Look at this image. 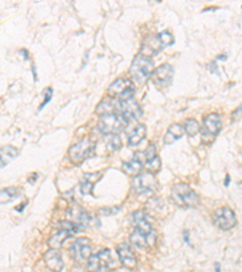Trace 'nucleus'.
I'll return each mask as SVG.
<instances>
[{
    "label": "nucleus",
    "instance_id": "nucleus-5",
    "mask_svg": "<svg viewBox=\"0 0 242 272\" xmlns=\"http://www.w3.org/2000/svg\"><path fill=\"white\" fill-rule=\"evenodd\" d=\"M221 129H222L221 115L217 113H212L207 115L205 119H203L202 127H200L202 142L206 144L212 143L213 140L216 139V137L218 136Z\"/></svg>",
    "mask_w": 242,
    "mask_h": 272
},
{
    "label": "nucleus",
    "instance_id": "nucleus-9",
    "mask_svg": "<svg viewBox=\"0 0 242 272\" xmlns=\"http://www.w3.org/2000/svg\"><path fill=\"white\" fill-rule=\"evenodd\" d=\"M213 223L221 230L228 231V230L234 229L235 226H236L237 220L234 210L230 209L229 207H222L218 208V209L213 213Z\"/></svg>",
    "mask_w": 242,
    "mask_h": 272
},
{
    "label": "nucleus",
    "instance_id": "nucleus-36",
    "mask_svg": "<svg viewBox=\"0 0 242 272\" xmlns=\"http://www.w3.org/2000/svg\"><path fill=\"white\" fill-rule=\"evenodd\" d=\"M225 58H227V56H225V54H221V56L217 57V59H221V61H225Z\"/></svg>",
    "mask_w": 242,
    "mask_h": 272
},
{
    "label": "nucleus",
    "instance_id": "nucleus-8",
    "mask_svg": "<svg viewBox=\"0 0 242 272\" xmlns=\"http://www.w3.org/2000/svg\"><path fill=\"white\" fill-rule=\"evenodd\" d=\"M124 126H126V124L124 123V120L121 119L117 113L102 115L100 121H98V130L106 136L116 134L119 131L124 129Z\"/></svg>",
    "mask_w": 242,
    "mask_h": 272
},
{
    "label": "nucleus",
    "instance_id": "nucleus-10",
    "mask_svg": "<svg viewBox=\"0 0 242 272\" xmlns=\"http://www.w3.org/2000/svg\"><path fill=\"white\" fill-rule=\"evenodd\" d=\"M132 188L137 194H153L158 189V180L152 173L138 174L133 179Z\"/></svg>",
    "mask_w": 242,
    "mask_h": 272
},
{
    "label": "nucleus",
    "instance_id": "nucleus-33",
    "mask_svg": "<svg viewBox=\"0 0 242 272\" xmlns=\"http://www.w3.org/2000/svg\"><path fill=\"white\" fill-rule=\"evenodd\" d=\"M229 184H230V175H227L225 177V187H229Z\"/></svg>",
    "mask_w": 242,
    "mask_h": 272
},
{
    "label": "nucleus",
    "instance_id": "nucleus-23",
    "mask_svg": "<svg viewBox=\"0 0 242 272\" xmlns=\"http://www.w3.org/2000/svg\"><path fill=\"white\" fill-rule=\"evenodd\" d=\"M21 190L18 188H6L0 189V204L11 202L20 196Z\"/></svg>",
    "mask_w": 242,
    "mask_h": 272
},
{
    "label": "nucleus",
    "instance_id": "nucleus-12",
    "mask_svg": "<svg viewBox=\"0 0 242 272\" xmlns=\"http://www.w3.org/2000/svg\"><path fill=\"white\" fill-rule=\"evenodd\" d=\"M92 251V242L87 237H80L75 239L74 243L71 246V254L76 261H85L88 260L91 257Z\"/></svg>",
    "mask_w": 242,
    "mask_h": 272
},
{
    "label": "nucleus",
    "instance_id": "nucleus-31",
    "mask_svg": "<svg viewBox=\"0 0 242 272\" xmlns=\"http://www.w3.org/2000/svg\"><path fill=\"white\" fill-rule=\"evenodd\" d=\"M241 117V107H238L236 110L234 111V114H232V119H234V121L236 120H240Z\"/></svg>",
    "mask_w": 242,
    "mask_h": 272
},
{
    "label": "nucleus",
    "instance_id": "nucleus-26",
    "mask_svg": "<svg viewBox=\"0 0 242 272\" xmlns=\"http://www.w3.org/2000/svg\"><path fill=\"white\" fill-rule=\"evenodd\" d=\"M157 38L159 43L161 45V47H167L174 43L173 35H172V33H170L168 31H164L161 32V33H159Z\"/></svg>",
    "mask_w": 242,
    "mask_h": 272
},
{
    "label": "nucleus",
    "instance_id": "nucleus-2",
    "mask_svg": "<svg viewBox=\"0 0 242 272\" xmlns=\"http://www.w3.org/2000/svg\"><path fill=\"white\" fill-rule=\"evenodd\" d=\"M84 229V226L74 222H59L57 224V231L51 236L49 239V246L51 249H58L62 247L63 242L73 235L78 233Z\"/></svg>",
    "mask_w": 242,
    "mask_h": 272
},
{
    "label": "nucleus",
    "instance_id": "nucleus-21",
    "mask_svg": "<svg viewBox=\"0 0 242 272\" xmlns=\"http://www.w3.org/2000/svg\"><path fill=\"white\" fill-rule=\"evenodd\" d=\"M17 154L18 150L11 145H6L0 148V168L9 165V163L17 156Z\"/></svg>",
    "mask_w": 242,
    "mask_h": 272
},
{
    "label": "nucleus",
    "instance_id": "nucleus-7",
    "mask_svg": "<svg viewBox=\"0 0 242 272\" xmlns=\"http://www.w3.org/2000/svg\"><path fill=\"white\" fill-rule=\"evenodd\" d=\"M114 265V259L109 249L96 253L88 258L87 267L91 272H108Z\"/></svg>",
    "mask_w": 242,
    "mask_h": 272
},
{
    "label": "nucleus",
    "instance_id": "nucleus-17",
    "mask_svg": "<svg viewBox=\"0 0 242 272\" xmlns=\"http://www.w3.org/2000/svg\"><path fill=\"white\" fill-rule=\"evenodd\" d=\"M44 260H45L46 266L53 272H60L63 270V259L60 253L57 252V249H49L44 254Z\"/></svg>",
    "mask_w": 242,
    "mask_h": 272
},
{
    "label": "nucleus",
    "instance_id": "nucleus-32",
    "mask_svg": "<svg viewBox=\"0 0 242 272\" xmlns=\"http://www.w3.org/2000/svg\"><path fill=\"white\" fill-rule=\"evenodd\" d=\"M183 236H184V239H186V242H187V243H189V232H188V231H184Z\"/></svg>",
    "mask_w": 242,
    "mask_h": 272
},
{
    "label": "nucleus",
    "instance_id": "nucleus-3",
    "mask_svg": "<svg viewBox=\"0 0 242 272\" xmlns=\"http://www.w3.org/2000/svg\"><path fill=\"white\" fill-rule=\"evenodd\" d=\"M153 70H154V65L148 57L142 56L141 53L135 57L133 59L131 68H130V74H131L132 79L135 80L138 84H144L149 76L152 75Z\"/></svg>",
    "mask_w": 242,
    "mask_h": 272
},
{
    "label": "nucleus",
    "instance_id": "nucleus-27",
    "mask_svg": "<svg viewBox=\"0 0 242 272\" xmlns=\"http://www.w3.org/2000/svg\"><path fill=\"white\" fill-rule=\"evenodd\" d=\"M145 166H146V169H148L152 174L157 173V172L160 171V168H161V160L157 155L150 160H146Z\"/></svg>",
    "mask_w": 242,
    "mask_h": 272
},
{
    "label": "nucleus",
    "instance_id": "nucleus-13",
    "mask_svg": "<svg viewBox=\"0 0 242 272\" xmlns=\"http://www.w3.org/2000/svg\"><path fill=\"white\" fill-rule=\"evenodd\" d=\"M150 76L155 85L159 86V87H164V86H167L172 81V78H173V67L168 65V63H164L159 68L153 70Z\"/></svg>",
    "mask_w": 242,
    "mask_h": 272
},
{
    "label": "nucleus",
    "instance_id": "nucleus-37",
    "mask_svg": "<svg viewBox=\"0 0 242 272\" xmlns=\"http://www.w3.org/2000/svg\"><path fill=\"white\" fill-rule=\"evenodd\" d=\"M23 207H25V204H24V203H22V206H21V207H17V208H16V210H18V212H21V210L23 209Z\"/></svg>",
    "mask_w": 242,
    "mask_h": 272
},
{
    "label": "nucleus",
    "instance_id": "nucleus-14",
    "mask_svg": "<svg viewBox=\"0 0 242 272\" xmlns=\"http://www.w3.org/2000/svg\"><path fill=\"white\" fill-rule=\"evenodd\" d=\"M130 241L136 247L146 248L157 241V232L154 230H152V231H142V230L135 229V231L130 236Z\"/></svg>",
    "mask_w": 242,
    "mask_h": 272
},
{
    "label": "nucleus",
    "instance_id": "nucleus-34",
    "mask_svg": "<svg viewBox=\"0 0 242 272\" xmlns=\"http://www.w3.org/2000/svg\"><path fill=\"white\" fill-rule=\"evenodd\" d=\"M215 267H216V272H219V271H221V265H219L218 262H216V264H215Z\"/></svg>",
    "mask_w": 242,
    "mask_h": 272
},
{
    "label": "nucleus",
    "instance_id": "nucleus-29",
    "mask_svg": "<svg viewBox=\"0 0 242 272\" xmlns=\"http://www.w3.org/2000/svg\"><path fill=\"white\" fill-rule=\"evenodd\" d=\"M157 148H155V144L154 143H150L148 145V148H146V150L144 153H143V156H144L145 161L146 160H150L154 158V156H157Z\"/></svg>",
    "mask_w": 242,
    "mask_h": 272
},
{
    "label": "nucleus",
    "instance_id": "nucleus-6",
    "mask_svg": "<svg viewBox=\"0 0 242 272\" xmlns=\"http://www.w3.org/2000/svg\"><path fill=\"white\" fill-rule=\"evenodd\" d=\"M95 149H96V143L92 139L84 138L71 146L68 152L69 158H71L72 162L81 163L94 155Z\"/></svg>",
    "mask_w": 242,
    "mask_h": 272
},
{
    "label": "nucleus",
    "instance_id": "nucleus-19",
    "mask_svg": "<svg viewBox=\"0 0 242 272\" xmlns=\"http://www.w3.org/2000/svg\"><path fill=\"white\" fill-rule=\"evenodd\" d=\"M184 133L186 132H184V129L182 125L173 124L172 126H170L166 134H165L164 142L165 144H173L174 142H177V140H179L182 137H183Z\"/></svg>",
    "mask_w": 242,
    "mask_h": 272
},
{
    "label": "nucleus",
    "instance_id": "nucleus-22",
    "mask_svg": "<svg viewBox=\"0 0 242 272\" xmlns=\"http://www.w3.org/2000/svg\"><path fill=\"white\" fill-rule=\"evenodd\" d=\"M146 136V127L145 125H138L136 126V129L132 131V133L129 137V145L130 146H137L139 145L143 140H144Z\"/></svg>",
    "mask_w": 242,
    "mask_h": 272
},
{
    "label": "nucleus",
    "instance_id": "nucleus-16",
    "mask_svg": "<svg viewBox=\"0 0 242 272\" xmlns=\"http://www.w3.org/2000/svg\"><path fill=\"white\" fill-rule=\"evenodd\" d=\"M143 160H144L143 153H136L135 156L130 161L123 163L124 172L127 175H130V177H137V175L141 173L143 168Z\"/></svg>",
    "mask_w": 242,
    "mask_h": 272
},
{
    "label": "nucleus",
    "instance_id": "nucleus-25",
    "mask_svg": "<svg viewBox=\"0 0 242 272\" xmlns=\"http://www.w3.org/2000/svg\"><path fill=\"white\" fill-rule=\"evenodd\" d=\"M200 125L195 119H188L184 123V132H186L189 137H195L197 133L200 132Z\"/></svg>",
    "mask_w": 242,
    "mask_h": 272
},
{
    "label": "nucleus",
    "instance_id": "nucleus-1",
    "mask_svg": "<svg viewBox=\"0 0 242 272\" xmlns=\"http://www.w3.org/2000/svg\"><path fill=\"white\" fill-rule=\"evenodd\" d=\"M172 201L182 208H194L200 203V197L188 184L173 185L171 190Z\"/></svg>",
    "mask_w": 242,
    "mask_h": 272
},
{
    "label": "nucleus",
    "instance_id": "nucleus-11",
    "mask_svg": "<svg viewBox=\"0 0 242 272\" xmlns=\"http://www.w3.org/2000/svg\"><path fill=\"white\" fill-rule=\"evenodd\" d=\"M108 92H109L113 97L124 99V98L133 97V95H135V87H133L131 80L120 78V79H116L115 81L109 86Z\"/></svg>",
    "mask_w": 242,
    "mask_h": 272
},
{
    "label": "nucleus",
    "instance_id": "nucleus-28",
    "mask_svg": "<svg viewBox=\"0 0 242 272\" xmlns=\"http://www.w3.org/2000/svg\"><path fill=\"white\" fill-rule=\"evenodd\" d=\"M108 146H109L111 152H116V150H119L121 146H123V142H121L120 137L117 136V134H113L109 143H108Z\"/></svg>",
    "mask_w": 242,
    "mask_h": 272
},
{
    "label": "nucleus",
    "instance_id": "nucleus-24",
    "mask_svg": "<svg viewBox=\"0 0 242 272\" xmlns=\"http://www.w3.org/2000/svg\"><path fill=\"white\" fill-rule=\"evenodd\" d=\"M116 111H117V104L111 98H108V99H104V101H102L101 103L97 105V109H96V113L100 114L101 116L102 115H106V114L116 113Z\"/></svg>",
    "mask_w": 242,
    "mask_h": 272
},
{
    "label": "nucleus",
    "instance_id": "nucleus-35",
    "mask_svg": "<svg viewBox=\"0 0 242 272\" xmlns=\"http://www.w3.org/2000/svg\"><path fill=\"white\" fill-rule=\"evenodd\" d=\"M21 52H22V53H23V56L25 57V59H28V51L23 49V50H22V51H21Z\"/></svg>",
    "mask_w": 242,
    "mask_h": 272
},
{
    "label": "nucleus",
    "instance_id": "nucleus-38",
    "mask_svg": "<svg viewBox=\"0 0 242 272\" xmlns=\"http://www.w3.org/2000/svg\"><path fill=\"white\" fill-rule=\"evenodd\" d=\"M33 75H34V80H36V81H37V80H38V76H37V73H36V68H34V67H33Z\"/></svg>",
    "mask_w": 242,
    "mask_h": 272
},
{
    "label": "nucleus",
    "instance_id": "nucleus-15",
    "mask_svg": "<svg viewBox=\"0 0 242 272\" xmlns=\"http://www.w3.org/2000/svg\"><path fill=\"white\" fill-rule=\"evenodd\" d=\"M117 255H119V259L121 261V265L126 268H135L137 265V259L133 254L131 247H130L127 243H121L116 247Z\"/></svg>",
    "mask_w": 242,
    "mask_h": 272
},
{
    "label": "nucleus",
    "instance_id": "nucleus-20",
    "mask_svg": "<svg viewBox=\"0 0 242 272\" xmlns=\"http://www.w3.org/2000/svg\"><path fill=\"white\" fill-rule=\"evenodd\" d=\"M68 217L71 218L72 220H75L76 223L80 224V225H82V224H87L91 220L90 214L86 212L85 209H82L81 207L78 206L73 207L68 210Z\"/></svg>",
    "mask_w": 242,
    "mask_h": 272
},
{
    "label": "nucleus",
    "instance_id": "nucleus-18",
    "mask_svg": "<svg viewBox=\"0 0 242 272\" xmlns=\"http://www.w3.org/2000/svg\"><path fill=\"white\" fill-rule=\"evenodd\" d=\"M101 178H102L101 172H97V173L84 174V178H82V182L80 184L81 194L85 195V196H88V195H91L92 193H94L95 184H96Z\"/></svg>",
    "mask_w": 242,
    "mask_h": 272
},
{
    "label": "nucleus",
    "instance_id": "nucleus-4",
    "mask_svg": "<svg viewBox=\"0 0 242 272\" xmlns=\"http://www.w3.org/2000/svg\"><path fill=\"white\" fill-rule=\"evenodd\" d=\"M117 114L126 125L138 120L142 116V108L133 97L120 99L117 103Z\"/></svg>",
    "mask_w": 242,
    "mask_h": 272
},
{
    "label": "nucleus",
    "instance_id": "nucleus-30",
    "mask_svg": "<svg viewBox=\"0 0 242 272\" xmlns=\"http://www.w3.org/2000/svg\"><path fill=\"white\" fill-rule=\"evenodd\" d=\"M52 95H53V91H52V88L51 87H47L45 91H44V102L43 103L40 104V107H39V110H41V109H43L44 107H45V105L47 103H50V101H51V98H52Z\"/></svg>",
    "mask_w": 242,
    "mask_h": 272
}]
</instances>
